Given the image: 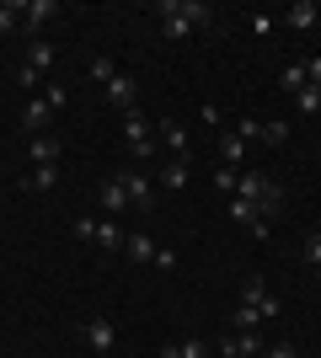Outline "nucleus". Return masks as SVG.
Wrapping results in <instances>:
<instances>
[{"label":"nucleus","mask_w":321,"mask_h":358,"mask_svg":"<svg viewBox=\"0 0 321 358\" xmlns=\"http://www.w3.org/2000/svg\"><path fill=\"white\" fill-rule=\"evenodd\" d=\"M155 16H161V38H171V43L187 38L193 27H209V22H214V11L204 6V0H161Z\"/></svg>","instance_id":"f257e3e1"},{"label":"nucleus","mask_w":321,"mask_h":358,"mask_svg":"<svg viewBox=\"0 0 321 358\" xmlns=\"http://www.w3.org/2000/svg\"><path fill=\"white\" fill-rule=\"evenodd\" d=\"M123 145H129V155H139V161L161 150V145H155V123L145 118L139 107H134V113H123Z\"/></svg>","instance_id":"f03ea898"},{"label":"nucleus","mask_w":321,"mask_h":358,"mask_svg":"<svg viewBox=\"0 0 321 358\" xmlns=\"http://www.w3.org/2000/svg\"><path fill=\"white\" fill-rule=\"evenodd\" d=\"M241 305H252V310H262V321L284 310V305H278V294H273V289H268V284H262L257 273H246V284H241Z\"/></svg>","instance_id":"7ed1b4c3"},{"label":"nucleus","mask_w":321,"mask_h":358,"mask_svg":"<svg viewBox=\"0 0 321 358\" xmlns=\"http://www.w3.org/2000/svg\"><path fill=\"white\" fill-rule=\"evenodd\" d=\"M48 64H54V43L32 38V48H27V64H22V86H38V80L48 75Z\"/></svg>","instance_id":"20e7f679"},{"label":"nucleus","mask_w":321,"mask_h":358,"mask_svg":"<svg viewBox=\"0 0 321 358\" xmlns=\"http://www.w3.org/2000/svg\"><path fill=\"white\" fill-rule=\"evenodd\" d=\"M230 220L236 224H246V230H252V236L257 241H268V214H262V203H246V198H230Z\"/></svg>","instance_id":"39448f33"},{"label":"nucleus","mask_w":321,"mask_h":358,"mask_svg":"<svg viewBox=\"0 0 321 358\" xmlns=\"http://www.w3.org/2000/svg\"><path fill=\"white\" fill-rule=\"evenodd\" d=\"M118 187L129 193V209H150V198H155V182L145 177V171H118Z\"/></svg>","instance_id":"423d86ee"},{"label":"nucleus","mask_w":321,"mask_h":358,"mask_svg":"<svg viewBox=\"0 0 321 358\" xmlns=\"http://www.w3.org/2000/svg\"><path fill=\"white\" fill-rule=\"evenodd\" d=\"M107 102H113V107H118V113H134V107H139V80H134V75H113V80H107Z\"/></svg>","instance_id":"0eeeda50"},{"label":"nucleus","mask_w":321,"mask_h":358,"mask_svg":"<svg viewBox=\"0 0 321 358\" xmlns=\"http://www.w3.org/2000/svg\"><path fill=\"white\" fill-rule=\"evenodd\" d=\"M86 348L113 353V348H118V321H113V315H92V321H86Z\"/></svg>","instance_id":"6e6552de"},{"label":"nucleus","mask_w":321,"mask_h":358,"mask_svg":"<svg viewBox=\"0 0 321 358\" xmlns=\"http://www.w3.org/2000/svg\"><path fill=\"white\" fill-rule=\"evenodd\" d=\"M54 16H59V0H22V27H27L32 38H38Z\"/></svg>","instance_id":"1a4fd4ad"},{"label":"nucleus","mask_w":321,"mask_h":358,"mask_svg":"<svg viewBox=\"0 0 321 358\" xmlns=\"http://www.w3.org/2000/svg\"><path fill=\"white\" fill-rule=\"evenodd\" d=\"M155 139H166V150H171V161H187V123H177V118H161L155 123Z\"/></svg>","instance_id":"9d476101"},{"label":"nucleus","mask_w":321,"mask_h":358,"mask_svg":"<svg viewBox=\"0 0 321 358\" xmlns=\"http://www.w3.org/2000/svg\"><path fill=\"white\" fill-rule=\"evenodd\" d=\"M123 241H129V230H123L118 220H97L92 246H102V252H123Z\"/></svg>","instance_id":"9b49d317"},{"label":"nucleus","mask_w":321,"mask_h":358,"mask_svg":"<svg viewBox=\"0 0 321 358\" xmlns=\"http://www.w3.org/2000/svg\"><path fill=\"white\" fill-rule=\"evenodd\" d=\"M48 118H54V107H48L43 96H32V102L22 107V129H27V134H43V129H48Z\"/></svg>","instance_id":"f8f14e48"},{"label":"nucleus","mask_w":321,"mask_h":358,"mask_svg":"<svg viewBox=\"0 0 321 358\" xmlns=\"http://www.w3.org/2000/svg\"><path fill=\"white\" fill-rule=\"evenodd\" d=\"M241 161H246V139L236 134V129H225V134H220V166H236V171H241Z\"/></svg>","instance_id":"ddd939ff"},{"label":"nucleus","mask_w":321,"mask_h":358,"mask_svg":"<svg viewBox=\"0 0 321 358\" xmlns=\"http://www.w3.org/2000/svg\"><path fill=\"white\" fill-rule=\"evenodd\" d=\"M123 252H129V262H155V241L145 236V230H129V241H123Z\"/></svg>","instance_id":"4468645a"},{"label":"nucleus","mask_w":321,"mask_h":358,"mask_svg":"<svg viewBox=\"0 0 321 358\" xmlns=\"http://www.w3.org/2000/svg\"><path fill=\"white\" fill-rule=\"evenodd\" d=\"M123 209H129V193L118 187V177H113V182H102V214H107V220H118Z\"/></svg>","instance_id":"2eb2a0df"},{"label":"nucleus","mask_w":321,"mask_h":358,"mask_svg":"<svg viewBox=\"0 0 321 358\" xmlns=\"http://www.w3.org/2000/svg\"><path fill=\"white\" fill-rule=\"evenodd\" d=\"M32 166H59V139H54V134L32 139Z\"/></svg>","instance_id":"dca6fc26"},{"label":"nucleus","mask_w":321,"mask_h":358,"mask_svg":"<svg viewBox=\"0 0 321 358\" xmlns=\"http://www.w3.org/2000/svg\"><path fill=\"white\" fill-rule=\"evenodd\" d=\"M187 177H193V166H187V161H166V171H161V187H166V193H177V187H187Z\"/></svg>","instance_id":"f3484780"},{"label":"nucleus","mask_w":321,"mask_h":358,"mask_svg":"<svg viewBox=\"0 0 321 358\" xmlns=\"http://www.w3.org/2000/svg\"><path fill=\"white\" fill-rule=\"evenodd\" d=\"M54 182H59V166H32V171H27V187H32V193H48Z\"/></svg>","instance_id":"a211bd4d"},{"label":"nucleus","mask_w":321,"mask_h":358,"mask_svg":"<svg viewBox=\"0 0 321 358\" xmlns=\"http://www.w3.org/2000/svg\"><path fill=\"white\" fill-rule=\"evenodd\" d=\"M316 22H321V11L311 6V0H294L290 6V27H316Z\"/></svg>","instance_id":"6ab92c4d"},{"label":"nucleus","mask_w":321,"mask_h":358,"mask_svg":"<svg viewBox=\"0 0 321 358\" xmlns=\"http://www.w3.org/2000/svg\"><path fill=\"white\" fill-rule=\"evenodd\" d=\"M236 182H241V171H236V166H214V187H220L225 198H236Z\"/></svg>","instance_id":"aec40b11"},{"label":"nucleus","mask_w":321,"mask_h":358,"mask_svg":"<svg viewBox=\"0 0 321 358\" xmlns=\"http://www.w3.org/2000/svg\"><path fill=\"white\" fill-rule=\"evenodd\" d=\"M278 86L290 91V96H294V91H306V86H311V80H306V64H290V70L278 75Z\"/></svg>","instance_id":"412c9836"},{"label":"nucleus","mask_w":321,"mask_h":358,"mask_svg":"<svg viewBox=\"0 0 321 358\" xmlns=\"http://www.w3.org/2000/svg\"><path fill=\"white\" fill-rule=\"evenodd\" d=\"M294 107H300V113H321V91H316V86L294 91Z\"/></svg>","instance_id":"4be33fe9"},{"label":"nucleus","mask_w":321,"mask_h":358,"mask_svg":"<svg viewBox=\"0 0 321 358\" xmlns=\"http://www.w3.org/2000/svg\"><path fill=\"white\" fill-rule=\"evenodd\" d=\"M257 321H262V310H252V305L236 310V331H257Z\"/></svg>","instance_id":"5701e85b"},{"label":"nucleus","mask_w":321,"mask_h":358,"mask_svg":"<svg viewBox=\"0 0 321 358\" xmlns=\"http://www.w3.org/2000/svg\"><path fill=\"white\" fill-rule=\"evenodd\" d=\"M306 262L321 273V230H311V236H306Z\"/></svg>","instance_id":"b1692460"},{"label":"nucleus","mask_w":321,"mask_h":358,"mask_svg":"<svg viewBox=\"0 0 321 358\" xmlns=\"http://www.w3.org/2000/svg\"><path fill=\"white\" fill-rule=\"evenodd\" d=\"M16 22H22V6H11V0H0V32H6V27H16Z\"/></svg>","instance_id":"393cba45"},{"label":"nucleus","mask_w":321,"mask_h":358,"mask_svg":"<svg viewBox=\"0 0 321 358\" xmlns=\"http://www.w3.org/2000/svg\"><path fill=\"white\" fill-rule=\"evenodd\" d=\"M236 134L241 139H262V123L257 118H236Z\"/></svg>","instance_id":"a878e982"},{"label":"nucleus","mask_w":321,"mask_h":358,"mask_svg":"<svg viewBox=\"0 0 321 358\" xmlns=\"http://www.w3.org/2000/svg\"><path fill=\"white\" fill-rule=\"evenodd\" d=\"M92 75H97V80H102V86H107V80H113V75H118V70H113V59H102V54H97V59H92Z\"/></svg>","instance_id":"bb28decb"},{"label":"nucleus","mask_w":321,"mask_h":358,"mask_svg":"<svg viewBox=\"0 0 321 358\" xmlns=\"http://www.w3.org/2000/svg\"><path fill=\"white\" fill-rule=\"evenodd\" d=\"M262 139H268V145H284V139H290V129H284V123H262Z\"/></svg>","instance_id":"cd10ccee"},{"label":"nucleus","mask_w":321,"mask_h":358,"mask_svg":"<svg viewBox=\"0 0 321 358\" xmlns=\"http://www.w3.org/2000/svg\"><path fill=\"white\" fill-rule=\"evenodd\" d=\"M43 102H48V107H54V113H59V107H64V86H59V80H54V86H48V91H43Z\"/></svg>","instance_id":"c85d7f7f"},{"label":"nucleus","mask_w":321,"mask_h":358,"mask_svg":"<svg viewBox=\"0 0 321 358\" xmlns=\"http://www.w3.org/2000/svg\"><path fill=\"white\" fill-rule=\"evenodd\" d=\"M177 348H183V358H209V348L193 343V337H187V343H177Z\"/></svg>","instance_id":"c756f323"},{"label":"nucleus","mask_w":321,"mask_h":358,"mask_svg":"<svg viewBox=\"0 0 321 358\" xmlns=\"http://www.w3.org/2000/svg\"><path fill=\"white\" fill-rule=\"evenodd\" d=\"M155 268H177V252H171V246H155Z\"/></svg>","instance_id":"7c9ffc66"},{"label":"nucleus","mask_w":321,"mask_h":358,"mask_svg":"<svg viewBox=\"0 0 321 358\" xmlns=\"http://www.w3.org/2000/svg\"><path fill=\"white\" fill-rule=\"evenodd\" d=\"M97 236V220H76V241H92Z\"/></svg>","instance_id":"2f4dec72"},{"label":"nucleus","mask_w":321,"mask_h":358,"mask_svg":"<svg viewBox=\"0 0 321 358\" xmlns=\"http://www.w3.org/2000/svg\"><path fill=\"white\" fill-rule=\"evenodd\" d=\"M262 358H300V353H294V348L284 343V348H262Z\"/></svg>","instance_id":"473e14b6"},{"label":"nucleus","mask_w":321,"mask_h":358,"mask_svg":"<svg viewBox=\"0 0 321 358\" xmlns=\"http://www.w3.org/2000/svg\"><path fill=\"white\" fill-rule=\"evenodd\" d=\"M306 80H311V86L321 91V59H311V64H306Z\"/></svg>","instance_id":"72a5a7b5"},{"label":"nucleus","mask_w":321,"mask_h":358,"mask_svg":"<svg viewBox=\"0 0 321 358\" xmlns=\"http://www.w3.org/2000/svg\"><path fill=\"white\" fill-rule=\"evenodd\" d=\"M161 358H183V348H177V343H171V348H161Z\"/></svg>","instance_id":"f704fd0d"}]
</instances>
